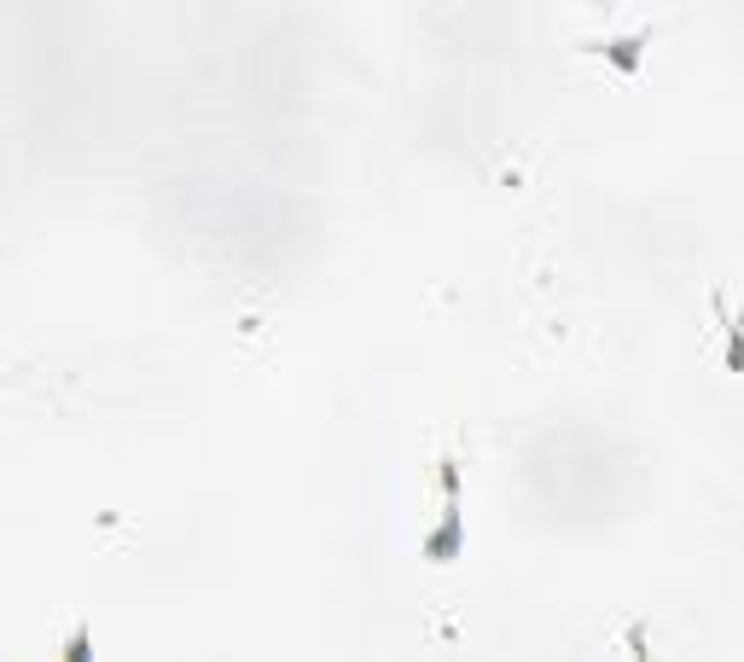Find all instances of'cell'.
<instances>
[{
	"label": "cell",
	"instance_id": "cell-1",
	"mask_svg": "<svg viewBox=\"0 0 744 662\" xmlns=\"http://www.w3.org/2000/svg\"><path fill=\"white\" fill-rule=\"evenodd\" d=\"M460 552H466V505L448 500L436 529H425V540H419V558L425 564H460Z\"/></svg>",
	"mask_w": 744,
	"mask_h": 662
},
{
	"label": "cell",
	"instance_id": "cell-2",
	"mask_svg": "<svg viewBox=\"0 0 744 662\" xmlns=\"http://www.w3.org/2000/svg\"><path fill=\"white\" fill-rule=\"evenodd\" d=\"M646 47H652V29H629V36H605V41H582V53L605 59L611 71L634 76L640 64H646Z\"/></svg>",
	"mask_w": 744,
	"mask_h": 662
},
{
	"label": "cell",
	"instance_id": "cell-3",
	"mask_svg": "<svg viewBox=\"0 0 744 662\" xmlns=\"http://www.w3.org/2000/svg\"><path fill=\"white\" fill-rule=\"evenodd\" d=\"M709 309H716V320L727 326V354H721V361H727V372L739 378V372H744V320L727 314V297H721V291H709Z\"/></svg>",
	"mask_w": 744,
	"mask_h": 662
},
{
	"label": "cell",
	"instance_id": "cell-4",
	"mask_svg": "<svg viewBox=\"0 0 744 662\" xmlns=\"http://www.w3.org/2000/svg\"><path fill=\"white\" fill-rule=\"evenodd\" d=\"M460 453H454V448H443V453H436V488H443V500H460Z\"/></svg>",
	"mask_w": 744,
	"mask_h": 662
},
{
	"label": "cell",
	"instance_id": "cell-5",
	"mask_svg": "<svg viewBox=\"0 0 744 662\" xmlns=\"http://www.w3.org/2000/svg\"><path fill=\"white\" fill-rule=\"evenodd\" d=\"M59 657H64V662H88V657H94V634H88V622H76L71 634H64Z\"/></svg>",
	"mask_w": 744,
	"mask_h": 662
},
{
	"label": "cell",
	"instance_id": "cell-6",
	"mask_svg": "<svg viewBox=\"0 0 744 662\" xmlns=\"http://www.w3.org/2000/svg\"><path fill=\"white\" fill-rule=\"evenodd\" d=\"M622 645H629L634 657H646V627H629V639H622Z\"/></svg>",
	"mask_w": 744,
	"mask_h": 662
}]
</instances>
